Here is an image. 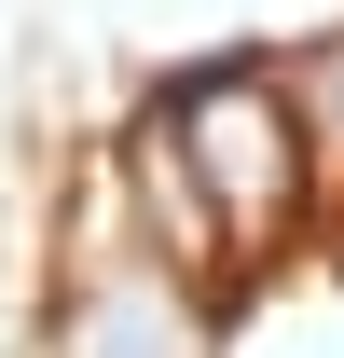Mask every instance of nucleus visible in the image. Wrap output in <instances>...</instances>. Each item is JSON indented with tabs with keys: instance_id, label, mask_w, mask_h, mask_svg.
I'll return each mask as SVG.
<instances>
[{
	"instance_id": "nucleus-1",
	"label": "nucleus",
	"mask_w": 344,
	"mask_h": 358,
	"mask_svg": "<svg viewBox=\"0 0 344 358\" xmlns=\"http://www.w3.org/2000/svg\"><path fill=\"white\" fill-rule=\"evenodd\" d=\"M152 138L179 152V179H193V207H207V234H220V262L303 221V110H289L275 69H193V83L152 110Z\"/></svg>"
},
{
	"instance_id": "nucleus-2",
	"label": "nucleus",
	"mask_w": 344,
	"mask_h": 358,
	"mask_svg": "<svg viewBox=\"0 0 344 358\" xmlns=\"http://www.w3.org/2000/svg\"><path fill=\"white\" fill-rule=\"evenodd\" d=\"M55 358H207V317H193L179 275L124 262V275H83V303H69Z\"/></svg>"
}]
</instances>
